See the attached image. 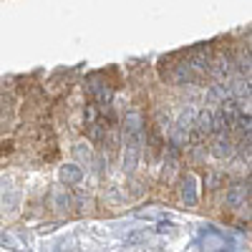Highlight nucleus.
Listing matches in <instances>:
<instances>
[{"label":"nucleus","mask_w":252,"mask_h":252,"mask_svg":"<svg viewBox=\"0 0 252 252\" xmlns=\"http://www.w3.org/2000/svg\"><path fill=\"white\" fill-rule=\"evenodd\" d=\"M144 152V124L139 114H129L124 119V172L134 174Z\"/></svg>","instance_id":"nucleus-1"},{"label":"nucleus","mask_w":252,"mask_h":252,"mask_svg":"<svg viewBox=\"0 0 252 252\" xmlns=\"http://www.w3.org/2000/svg\"><path fill=\"white\" fill-rule=\"evenodd\" d=\"M182 199H184L189 207L197 204V179H194L192 174H187L184 182H182Z\"/></svg>","instance_id":"nucleus-2"},{"label":"nucleus","mask_w":252,"mask_h":252,"mask_svg":"<svg viewBox=\"0 0 252 252\" xmlns=\"http://www.w3.org/2000/svg\"><path fill=\"white\" fill-rule=\"evenodd\" d=\"M232 141H229V136L227 134H217V139H215V146H212V154L217 157V159H227V157H232Z\"/></svg>","instance_id":"nucleus-3"},{"label":"nucleus","mask_w":252,"mask_h":252,"mask_svg":"<svg viewBox=\"0 0 252 252\" xmlns=\"http://www.w3.org/2000/svg\"><path fill=\"white\" fill-rule=\"evenodd\" d=\"M247 199H250V184H237L232 192H229L227 204H229V207H240V204H245Z\"/></svg>","instance_id":"nucleus-4"},{"label":"nucleus","mask_w":252,"mask_h":252,"mask_svg":"<svg viewBox=\"0 0 252 252\" xmlns=\"http://www.w3.org/2000/svg\"><path fill=\"white\" fill-rule=\"evenodd\" d=\"M61 177H63V182H66V187L68 184H78L83 179V169H81V166H76V164H68V166H63Z\"/></svg>","instance_id":"nucleus-5"},{"label":"nucleus","mask_w":252,"mask_h":252,"mask_svg":"<svg viewBox=\"0 0 252 252\" xmlns=\"http://www.w3.org/2000/svg\"><path fill=\"white\" fill-rule=\"evenodd\" d=\"M197 116V129H199V134H212V111H199V114H194Z\"/></svg>","instance_id":"nucleus-6"},{"label":"nucleus","mask_w":252,"mask_h":252,"mask_svg":"<svg viewBox=\"0 0 252 252\" xmlns=\"http://www.w3.org/2000/svg\"><path fill=\"white\" fill-rule=\"evenodd\" d=\"M89 89H91V94L96 96L98 103H109V101H111V89L106 86V83H96V81H94Z\"/></svg>","instance_id":"nucleus-7"},{"label":"nucleus","mask_w":252,"mask_h":252,"mask_svg":"<svg viewBox=\"0 0 252 252\" xmlns=\"http://www.w3.org/2000/svg\"><path fill=\"white\" fill-rule=\"evenodd\" d=\"M209 71H212L217 78H224L229 71H232V63H229V58H220V61L215 63V68H209Z\"/></svg>","instance_id":"nucleus-8"},{"label":"nucleus","mask_w":252,"mask_h":252,"mask_svg":"<svg viewBox=\"0 0 252 252\" xmlns=\"http://www.w3.org/2000/svg\"><path fill=\"white\" fill-rule=\"evenodd\" d=\"M197 76H194V68L189 66V63H182L179 66V71H177V81L179 83H189V81H194Z\"/></svg>","instance_id":"nucleus-9"},{"label":"nucleus","mask_w":252,"mask_h":252,"mask_svg":"<svg viewBox=\"0 0 252 252\" xmlns=\"http://www.w3.org/2000/svg\"><path fill=\"white\" fill-rule=\"evenodd\" d=\"M53 199H56V207H58V209H68V204H71L68 194L63 192V189H56V192H53Z\"/></svg>","instance_id":"nucleus-10"},{"label":"nucleus","mask_w":252,"mask_h":252,"mask_svg":"<svg viewBox=\"0 0 252 252\" xmlns=\"http://www.w3.org/2000/svg\"><path fill=\"white\" fill-rule=\"evenodd\" d=\"M73 152H76V157H78V159H86V161L91 159V152H89V149H83V144H78Z\"/></svg>","instance_id":"nucleus-11"}]
</instances>
